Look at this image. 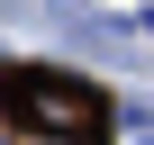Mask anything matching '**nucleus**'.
<instances>
[{"mask_svg": "<svg viewBox=\"0 0 154 145\" xmlns=\"http://www.w3.org/2000/svg\"><path fill=\"white\" fill-rule=\"evenodd\" d=\"M0 118L18 145H109L118 100L63 63H0Z\"/></svg>", "mask_w": 154, "mask_h": 145, "instance_id": "obj_1", "label": "nucleus"}]
</instances>
